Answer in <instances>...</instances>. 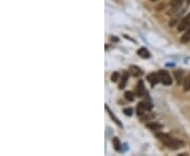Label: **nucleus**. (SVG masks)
<instances>
[{"label":"nucleus","mask_w":190,"mask_h":156,"mask_svg":"<svg viewBox=\"0 0 190 156\" xmlns=\"http://www.w3.org/2000/svg\"><path fill=\"white\" fill-rule=\"evenodd\" d=\"M156 137L164 145L167 146L170 149H173V150L182 148L183 146H184V143H183L182 140L176 139L174 137H171L170 135L166 134V133H156Z\"/></svg>","instance_id":"f257e3e1"},{"label":"nucleus","mask_w":190,"mask_h":156,"mask_svg":"<svg viewBox=\"0 0 190 156\" xmlns=\"http://www.w3.org/2000/svg\"><path fill=\"white\" fill-rule=\"evenodd\" d=\"M158 75H160L161 81L163 82V85H172V78H171L170 74H169L167 71H165V70H161V71L158 72Z\"/></svg>","instance_id":"f03ea898"},{"label":"nucleus","mask_w":190,"mask_h":156,"mask_svg":"<svg viewBox=\"0 0 190 156\" xmlns=\"http://www.w3.org/2000/svg\"><path fill=\"white\" fill-rule=\"evenodd\" d=\"M190 27V12L187 16H185L179 23V27H177V31L179 32H182V31H185L189 29Z\"/></svg>","instance_id":"7ed1b4c3"},{"label":"nucleus","mask_w":190,"mask_h":156,"mask_svg":"<svg viewBox=\"0 0 190 156\" xmlns=\"http://www.w3.org/2000/svg\"><path fill=\"white\" fill-rule=\"evenodd\" d=\"M152 106L150 104H147V102H140L137 104V108H136V112H137L138 115H143L146 113V111L151 110Z\"/></svg>","instance_id":"20e7f679"},{"label":"nucleus","mask_w":190,"mask_h":156,"mask_svg":"<svg viewBox=\"0 0 190 156\" xmlns=\"http://www.w3.org/2000/svg\"><path fill=\"white\" fill-rule=\"evenodd\" d=\"M135 94L137 97H143L145 96L146 94V88H145V85H144V82L142 80H140L136 85V88H135Z\"/></svg>","instance_id":"39448f33"},{"label":"nucleus","mask_w":190,"mask_h":156,"mask_svg":"<svg viewBox=\"0 0 190 156\" xmlns=\"http://www.w3.org/2000/svg\"><path fill=\"white\" fill-rule=\"evenodd\" d=\"M147 79H148V81L150 82V85H151L152 87H154V85H156L157 82L161 81V78H160V75H158V73H157V74H154V73H152V74L148 75Z\"/></svg>","instance_id":"423d86ee"},{"label":"nucleus","mask_w":190,"mask_h":156,"mask_svg":"<svg viewBox=\"0 0 190 156\" xmlns=\"http://www.w3.org/2000/svg\"><path fill=\"white\" fill-rule=\"evenodd\" d=\"M137 55L140 56V57L144 58V59H148V58H150V56H151L150 52H149L146 48H141V49H138L137 50Z\"/></svg>","instance_id":"0eeeda50"},{"label":"nucleus","mask_w":190,"mask_h":156,"mask_svg":"<svg viewBox=\"0 0 190 156\" xmlns=\"http://www.w3.org/2000/svg\"><path fill=\"white\" fill-rule=\"evenodd\" d=\"M174 74V77H175L176 79V82L177 83H182L183 79H184V71L183 70H175V71L173 72Z\"/></svg>","instance_id":"6e6552de"},{"label":"nucleus","mask_w":190,"mask_h":156,"mask_svg":"<svg viewBox=\"0 0 190 156\" xmlns=\"http://www.w3.org/2000/svg\"><path fill=\"white\" fill-rule=\"evenodd\" d=\"M130 73H131V75L134 77H140L142 74H143V72H142V70L138 66H130Z\"/></svg>","instance_id":"1a4fd4ad"},{"label":"nucleus","mask_w":190,"mask_h":156,"mask_svg":"<svg viewBox=\"0 0 190 156\" xmlns=\"http://www.w3.org/2000/svg\"><path fill=\"white\" fill-rule=\"evenodd\" d=\"M128 78H129V75L127 74V73H125L123 76H121V82H119V89L121 90H123V89H125V87H126V83H127V81H128Z\"/></svg>","instance_id":"9d476101"},{"label":"nucleus","mask_w":190,"mask_h":156,"mask_svg":"<svg viewBox=\"0 0 190 156\" xmlns=\"http://www.w3.org/2000/svg\"><path fill=\"white\" fill-rule=\"evenodd\" d=\"M147 128L150 130H152V131H156V130H160L163 128L162 125H160V123H156V122H151V123H147Z\"/></svg>","instance_id":"9b49d317"},{"label":"nucleus","mask_w":190,"mask_h":156,"mask_svg":"<svg viewBox=\"0 0 190 156\" xmlns=\"http://www.w3.org/2000/svg\"><path fill=\"white\" fill-rule=\"evenodd\" d=\"M188 41H190V27L187 29L186 33L181 37V42H182V43H187Z\"/></svg>","instance_id":"f8f14e48"},{"label":"nucleus","mask_w":190,"mask_h":156,"mask_svg":"<svg viewBox=\"0 0 190 156\" xmlns=\"http://www.w3.org/2000/svg\"><path fill=\"white\" fill-rule=\"evenodd\" d=\"M183 85H184V91H190V74H188L187 76L184 78V82H183Z\"/></svg>","instance_id":"ddd939ff"},{"label":"nucleus","mask_w":190,"mask_h":156,"mask_svg":"<svg viewBox=\"0 0 190 156\" xmlns=\"http://www.w3.org/2000/svg\"><path fill=\"white\" fill-rule=\"evenodd\" d=\"M112 143H113V146H114V149H115L117 152H119V151L121 150V141H119L118 138H117V137H114L112 139Z\"/></svg>","instance_id":"4468645a"},{"label":"nucleus","mask_w":190,"mask_h":156,"mask_svg":"<svg viewBox=\"0 0 190 156\" xmlns=\"http://www.w3.org/2000/svg\"><path fill=\"white\" fill-rule=\"evenodd\" d=\"M125 98L127 100H129V101H133L134 100V94L132 92H130V91H127L126 93H125Z\"/></svg>","instance_id":"2eb2a0df"},{"label":"nucleus","mask_w":190,"mask_h":156,"mask_svg":"<svg viewBox=\"0 0 190 156\" xmlns=\"http://www.w3.org/2000/svg\"><path fill=\"white\" fill-rule=\"evenodd\" d=\"M106 110H107L108 112H109V114H110L111 118H113V119H114V121H115V122L117 123V125H118V126L123 127V126H121V122H119V120H118V119H117V118H116L115 116H114V114H113V112H111L110 110H109V108H108V106H106Z\"/></svg>","instance_id":"dca6fc26"},{"label":"nucleus","mask_w":190,"mask_h":156,"mask_svg":"<svg viewBox=\"0 0 190 156\" xmlns=\"http://www.w3.org/2000/svg\"><path fill=\"white\" fill-rule=\"evenodd\" d=\"M182 2H183V0H172V2H171V6H173V8H179V6L182 4Z\"/></svg>","instance_id":"f3484780"},{"label":"nucleus","mask_w":190,"mask_h":156,"mask_svg":"<svg viewBox=\"0 0 190 156\" xmlns=\"http://www.w3.org/2000/svg\"><path fill=\"white\" fill-rule=\"evenodd\" d=\"M118 78H119V73H118V72H114V73L111 75V81H113V82H116Z\"/></svg>","instance_id":"a211bd4d"},{"label":"nucleus","mask_w":190,"mask_h":156,"mask_svg":"<svg viewBox=\"0 0 190 156\" xmlns=\"http://www.w3.org/2000/svg\"><path fill=\"white\" fill-rule=\"evenodd\" d=\"M124 113L127 116H131L132 115V109L131 108H127V109H124Z\"/></svg>","instance_id":"6ab92c4d"},{"label":"nucleus","mask_w":190,"mask_h":156,"mask_svg":"<svg viewBox=\"0 0 190 156\" xmlns=\"http://www.w3.org/2000/svg\"><path fill=\"white\" fill-rule=\"evenodd\" d=\"M118 41V39L117 38H115V36H112V37H111V41Z\"/></svg>","instance_id":"aec40b11"},{"label":"nucleus","mask_w":190,"mask_h":156,"mask_svg":"<svg viewBox=\"0 0 190 156\" xmlns=\"http://www.w3.org/2000/svg\"><path fill=\"white\" fill-rule=\"evenodd\" d=\"M186 155H188L187 153H183V154H179V156H186Z\"/></svg>","instance_id":"412c9836"},{"label":"nucleus","mask_w":190,"mask_h":156,"mask_svg":"<svg viewBox=\"0 0 190 156\" xmlns=\"http://www.w3.org/2000/svg\"><path fill=\"white\" fill-rule=\"evenodd\" d=\"M152 2H155V1H157V0H151Z\"/></svg>","instance_id":"4be33fe9"},{"label":"nucleus","mask_w":190,"mask_h":156,"mask_svg":"<svg viewBox=\"0 0 190 156\" xmlns=\"http://www.w3.org/2000/svg\"><path fill=\"white\" fill-rule=\"evenodd\" d=\"M187 2H188V4H189V3H190V0H187Z\"/></svg>","instance_id":"5701e85b"}]
</instances>
